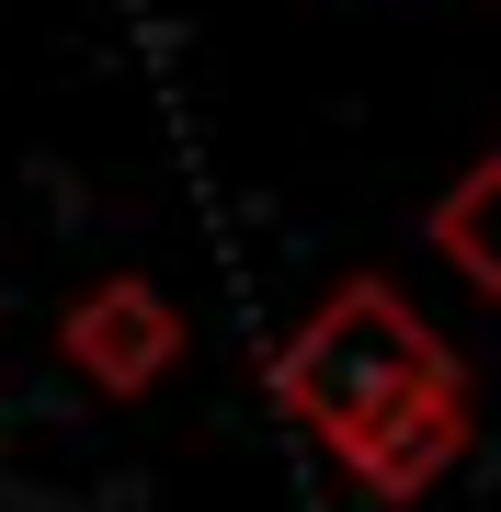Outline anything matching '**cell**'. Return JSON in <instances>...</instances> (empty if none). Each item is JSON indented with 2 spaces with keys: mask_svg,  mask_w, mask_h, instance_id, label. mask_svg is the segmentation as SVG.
<instances>
[{
  "mask_svg": "<svg viewBox=\"0 0 501 512\" xmlns=\"http://www.w3.org/2000/svg\"><path fill=\"white\" fill-rule=\"evenodd\" d=\"M433 387H456L445 330L410 308L399 285H376V274L331 285V296H319V308L274 342V399L297 410L308 433L331 444V456L376 444L410 399H433Z\"/></svg>",
  "mask_w": 501,
  "mask_h": 512,
  "instance_id": "6da1fadb",
  "label": "cell"
},
{
  "mask_svg": "<svg viewBox=\"0 0 501 512\" xmlns=\"http://www.w3.org/2000/svg\"><path fill=\"white\" fill-rule=\"evenodd\" d=\"M57 353H69V365L103 387V399H149V387L183 365V308H171L149 274H103L92 296H69Z\"/></svg>",
  "mask_w": 501,
  "mask_h": 512,
  "instance_id": "7a4b0ae2",
  "label": "cell"
},
{
  "mask_svg": "<svg viewBox=\"0 0 501 512\" xmlns=\"http://www.w3.org/2000/svg\"><path fill=\"white\" fill-rule=\"evenodd\" d=\"M456 456H467V376H456V387H433V399H410L376 444H353L342 478H353L365 501H388V512H399V501H422Z\"/></svg>",
  "mask_w": 501,
  "mask_h": 512,
  "instance_id": "3957f363",
  "label": "cell"
},
{
  "mask_svg": "<svg viewBox=\"0 0 501 512\" xmlns=\"http://www.w3.org/2000/svg\"><path fill=\"white\" fill-rule=\"evenodd\" d=\"M422 239H433V262H445V274H467L479 296H501V148H479V160L433 194Z\"/></svg>",
  "mask_w": 501,
  "mask_h": 512,
  "instance_id": "277c9868",
  "label": "cell"
}]
</instances>
